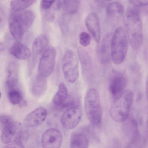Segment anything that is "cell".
Returning <instances> with one entry per match:
<instances>
[{
	"instance_id": "cell-1",
	"label": "cell",
	"mask_w": 148,
	"mask_h": 148,
	"mask_svg": "<svg viewBox=\"0 0 148 148\" xmlns=\"http://www.w3.org/2000/svg\"><path fill=\"white\" fill-rule=\"evenodd\" d=\"M124 25L132 47L137 50L143 42L142 23L138 11L135 8L128 9L123 18Z\"/></svg>"
},
{
	"instance_id": "cell-2",
	"label": "cell",
	"mask_w": 148,
	"mask_h": 148,
	"mask_svg": "<svg viewBox=\"0 0 148 148\" xmlns=\"http://www.w3.org/2000/svg\"><path fill=\"white\" fill-rule=\"evenodd\" d=\"M34 19V13L31 10L12 11L9 16V26L10 32L16 40L18 41L22 38Z\"/></svg>"
},
{
	"instance_id": "cell-3",
	"label": "cell",
	"mask_w": 148,
	"mask_h": 148,
	"mask_svg": "<svg viewBox=\"0 0 148 148\" xmlns=\"http://www.w3.org/2000/svg\"><path fill=\"white\" fill-rule=\"evenodd\" d=\"M133 99V94L129 90H124L114 99L110 110L111 118L117 122L125 121L128 117Z\"/></svg>"
},
{
	"instance_id": "cell-4",
	"label": "cell",
	"mask_w": 148,
	"mask_h": 148,
	"mask_svg": "<svg viewBox=\"0 0 148 148\" xmlns=\"http://www.w3.org/2000/svg\"><path fill=\"white\" fill-rule=\"evenodd\" d=\"M84 108L86 116L93 125H98L101 122L103 112L97 91L92 88L86 93L84 99Z\"/></svg>"
},
{
	"instance_id": "cell-5",
	"label": "cell",
	"mask_w": 148,
	"mask_h": 148,
	"mask_svg": "<svg viewBox=\"0 0 148 148\" xmlns=\"http://www.w3.org/2000/svg\"><path fill=\"white\" fill-rule=\"evenodd\" d=\"M128 40L126 33L122 27L115 31L111 42V56L114 63L119 64L123 61L128 49Z\"/></svg>"
},
{
	"instance_id": "cell-6",
	"label": "cell",
	"mask_w": 148,
	"mask_h": 148,
	"mask_svg": "<svg viewBox=\"0 0 148 148\" xmlns=\"http://www.w3.org/2000/svg\"><path fill=\"white\" fill-rule=\"evenodd\" d=\"M79 60L77 55L73 51L67 50L62 60V68L63 74L69 83L75 82L79 76Z\"/></svg>"
},
{
	"instance_id": "cell-7",
	"label": "cell",
	"mask_w": 148,
	"mask_h": 148,
	"mask_svg": "<svg viewBox=\"0 0 148 148\" xmlns=\"http://www.w3.org/2000/svg\"><path fill=\"white\" fill-rule=\"evenodd\" d=\"M56 51L53 47H50L44 51L39 63L38 75L46 78L53 71L55 64Z\"/></svg>"
},
{
	"instance_id": "cell-8",
	"label": "cell",
	"mask_w": 148,
	"mask_h": 148,
	"mask_svg": "<svg viewBox=\"0 0 148 148\" xmlns=\"http://www.w3.org/2000/svg\"><path fill=\"white\" fill-rule=\"evenodd\" d=\"M1 140L5 144H9L17 141L21 137L22 126L19 122L13 119L2 127Z\"/></svg>"
},
{
	"instance_id": "cell-9",
	"label": "cell",
	"mask_w": 148,
	"mask_h": 148,
	"mask_svg": "<svg viewBox=\"0 0 148 148\" xmlns=\"http://www.w3.org/2000/svg\"><path fill=\"white\" fill-rule=\"evenodd\" d=\"M82 116V113L80 108L76 106H71L62 114L60 119L61 123L66 129H73L79 124Z\"/></svg>"
},
{
	"instance_id": "cell-10",
	"label": "cell",
	"mask_w": 148,
	"mask_h": 148,
	"mask_svg": "<svg viewBox=\"0 0 148 148\" xmlns=\"http://www.w3.org/2000/svg\"><path fill=\"white\" fill-rule=\"evenodd\" d=\"M62 139V134L58 130L50 128L43 133L41 139V145L43 148H60Z\"/></svg>"
},
{
	"instance_id": "cell-11",
	"label": "cell",
	"mask_w": 148,
	"mask_h": 148,
	"mask_svg": "<svg viewBox=\"0 0 148 148\" xmlns=\"http://www.w3.org/2000/svg\"><path fill=\"white\" fill-rule=\"evenodd\" d=\"M47 114V110L44 107L37 108L25 116L23 121L24 125L29 127L39 125L45 121Z\"/></svg>"
},
{
	"instance_id": "cell-12",
	"label": "cell",
	"mask_w": 148,
	"mask_h": 148,
	"mask_svg": "<svg viewBox=\"0 0 148 148\" xmlns=\"http://www.w3.org/2000/svg\"><path fill=\"white\" fill-rule=\"evenodd\" d=\"M85 22L87 28L95 41L99 43L100 40L101 32L98 16L95 13L91 12L86 16Z\"/></svg>"
},
{
	"instance_id": "cell-13",
	"label": "cell",
	"mask_w": 148,
	"mask_h": 148,
	"mask_svg": "<svg viewBox=\"0 0 148 148\" xmlns=\"http://www.w3.org/2000/svg\"><path fill=\"white\" fill-rule=\"evenodd\" d=\"M126 84V79L122 75L118 73L113 76L109 84V90L114 99L124 91Z\"/></svg>"
},
{
	"instance_id": "cell-14",
	"label": "cell",
	"mask_w": 148,
	"mask_h": 148,
	"mask_svg": "<svg viewBox=\"0 0 148 148\" xmlns=\"http://www.w3.org/2000/svg\"><path fill=\"white\" fill-rule=\"evenodd\" d=\"M112 38L110 34H107L104 37L101 42L99 51L100 59L103 63L108 62L111 58Z\"/></svg>"
},
{
	"instance_id": "cell-15",
	"label": "cell",
	"mask_w": 148,
	"mask_h": 148,
	"mask_svg": "<svg viewBox=\"0 0 148 148\" xmlns=\"http://www.w3.org/2000/svg\"><path fill=\"white\" fill-rule=\"evenodd\" d=\"M7 72L5 84L7 88L10 90L16 86L18 81V67L15 62H13L9 64Z\"/></svg>"
},
{
	"instance_id": "cell-16",
	"label": "cell",
	"mask_w": 148,
	"mask_h": 148,
	"mask_svg": "<svg viewBox=\"0 0 148 148\" xmlns=\"http://www.w3.org/2000/svg\"><path fill=\"white\" fill-rule=\"evenodd\" d=\"M10 52L16 58L22 60L29 58L31 55L30 49L18 41L15 42L12 45L10 49Z\"/></svg>"
},
{
	"instance_id": "cell-17",
	"label": "cell",
	"mask_w": 148,
	"mask_h": 148,
	"mask_svg": "<svg viewBox=\"0 0 148 148\" xmlns=\"http://www.w3.org/2000/svg\"><path fill=\"white\" fill-rule=\"evenodd\" d=\"M77 51L83 73L86 77H89L91 75L92 71L90 58L86 52L82 48H79Z\"/></svg>"
},
{
	"instance_id": "cell-18",
	"label": "cell",
	"mask_w": 148,
	"mask_h": 148,
	"mask_svg": "<svg viewBox=\"0 0 148 148\" xmlns=\"http://www.w3.org/2000/svg\"><path fill=\"white\" fill-rule=\"evenodd\" d=\"M89 140L84 133L78 132L74 133L71 137L70 148H88Z\"/></svg>"
},
{
	"instance_id": "cell-19",
	"label": "cell",
	"mask_w": 148,
	"mask_h": 148,
	"mask_svg": "<svg viewBox=\"0 0 148 148\" xmlns=\"http://www.w3.org/2000/svg\"><path fill=\"white\" fill-rule=\"evenodd\" d=\"M124 10L122 5L119 2L114 1L110 3L106 8L107 16L111 18H119L124 13Z\"/></svg>"
},
{
	"instance_id": "cell-20",
	"label": "cell",
	"mask_w": 148,
	"mask_h": 148,
	"mask_svg": "<svg viewBox=\"0 0 148 148\" xmlns=\"http://www.w3.org/2000/svg\"><path fill=\"white\" fill-rule=\"evenodd\" d=\"M48 43V39L44 34L38 36L33 42L32 51L33 54L38 55L41 54L46 49Z\"/></svg>"
},
{
	"instance_id": "cell-21",
	"label": "cell",
	"mask_w": 148,
	"mask_h": 148,
	"mask_svg": "<svg viewBox=\"0 0 148 148\" xmlns=\"http://www.w3.org/2000/svg\"><path fill=\"white\" fill-rule=\"evenodd\" d=\"M68 95L67 89L66 85L62 82L60 83L58 91L53 97V103L56 106L62 105L66 100Z\"/></svg>"
},
{
	"instance_id": "cell-22",
	"label": "cell",
	"mask_w": 148,
	"mask_h": 148,
	"mask_svg": "<svg viewBox=\"0 0 148 148\" xmlns=\"http://www.w3.org/2000/svg\"><path fill=\"white\" fill-rule=\"evenodd\" d=\"M36 1L34 0H12L10 2V6L12 11H21L31 5Z\"/></svg>"
},
{
	"instance_id": "cell-23",
	"label": "cell",
	"mask_w": 148,
	"mask_h": 148,
	"mask_svg": "<svg viewBox=\"0 0 148 148\" xmlns=\"http://www.w3.org/2000/svg\"><path fill=\"white\" fill-rule=\"evenodd\" d=\"M80 3L79 0H64L63 3V8L67 13L74 14L78 11Z\"/></svg>"
},
{
	"instance_id": "cell-24",
	"label": "cell",
	"mask_w": 148,
	"mask_h": 148,
	"mask_svg": "<svg viewBox=\"0 0 148 148\" xmlns=\"http://www.w3.org/2000/svg\"><path fill=\"white\" fill-rule=\"evenodd\" d=\"M45 78L38 75L33 84L32 92L37 95H39L44 91L45 84Z\"/></svg>"
},
{
	"instance_id": "cell-25",
	"label": "cell",
	"mask_w": 148,
	"mask_h": 148,
	"mask_svg": "<svg viewBox=\"0 0 148 148\" xmlns=\"http://www.w3.org/2000/svg\"><path fill=\"white\" fill-rule=\"evenodd\" d=\"M8 97L10 102L14 105H20L23 100L20 93L15 89L10 90L8 93Z\"/></svg>"
},
{
	"instance_id": "cell-26",
	"label": "cell",
	"mask_w": 148,
	"mask_h": 148,
	"mask_svg": "<svg viewBox=\"0 0 148 148\" xmlns=\"http://www.w3.org/2000/svg\"><path fill=\"white\" fill-rule=\"evenodd\" d=\"M91 36L88 33L85 32H81L79 35V43L83 46H88L91 41Z\"/></svg>"
},
{
	"instance_id": "cell-27",
	"label": "cell",
	"mask_w": 148,
	"mask_h": 148,
	"mask_svg": "<svg viewBox=\"0 0 148 148\" xmlns=\"http://www.w3.org/2000/svg\"><path fill=\"white\" fill-rule=\"evenodd\" d=\"M130 3L136 7H142L148 5V0H129Z\"/></svg>"
},
{
	"instance_id": "cell-28",
	"label": "cell",
	"mask_w": 148,
	"mask_h": 148,
	"mask_svg": "<svg viewBox=\"0 0 148 148\" xmlns=\"http://www.w3.org/2000/svg\"><path fill=\"white\" fill-rule=\"evenodd\" d=\"M3 148H25V147L21 142L18 141L6 145Z\"/></svg>"
},
{
	"instance_id": "cell-29",
	"label": "cell",
	"mask_w": 148,
	"mask_h": 148,
	"mask_svg": "<svg viewBox=\"0 0 148 148\" xmlns=\"http://www.w3.org/2000/svg\"><path fill=\"white\" fill-rule=\"evenodd\" d=\"M54 1L53 0H42L41 2V7L43 9H48L52 6Z\"/></svg>"
},
{
	"instance_id": "cell-30",
	"label": "cell",
	"mask_w": 148,
	"mask_h": 148,
	"mask_svg": "<svg viewBox=\"0 0 148 148\" xmlns=\"http://www.w3.org/2000/svg\"><path fill=\"white\" fill-rule=\"evenodd\" d=\"M62 4L63 3L61 0L55 1L52 6L53 9L58 10L61 8Z\"/></svg>"
},
{
	"instance_id": "cell-31",
	"label": "cell",
	"mask_w": 148,
	"mask_h": 148,
	"mask_svg": "<svg viewBox=\"0 0 148 148\" xmlns=\"http://www.w3.org/2000/svg\"><path fill=\"white\" fill-rule=\"evenodd\" d=\"M45 17L47 20L50 22L53 21L55 19L54 15L53 13L50 12L47 13L46 14Z\"/></svg>"
},
{
	"instance_id": "cell-32",
	"label": "cell",
	"mask_w": 148,
	"mask_h": 148,
	"mask_svg": "<svg viewBox=\"0 0 148 148\" xmlns=\"http://www.w3.org/2000/svg\"><path fill=\"white\" fill-rule=\"evenodd\" d=\"M146 93L147 98L148 100V76L146 81Z\"/></svg>"
}]
</instances>
